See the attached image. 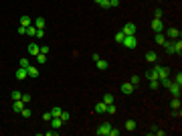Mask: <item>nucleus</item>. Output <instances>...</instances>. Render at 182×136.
I'll list each match as a JSON object with an SVG mask.
<instances>
[{
    "label": "nucleus",
    "instance_id": "obj_28",
    "mask_svg": "<svg viewBox=\"0 0 182 136\" xmlns=\"http://www.w3.org/2000/svg\"><path fill=\"white\" fill-rule=\"evenodd\" d=\"M162 47H164V49H166V53H170V55H174V49H172V43H168V41H166V43H164V45H162Z\"/></svg>",
    "mask_w": 182,
    "mask_h": 136
},
{
    "label": "nucleus",
    "instance_id": "obj_21",
    "mask_svg": "<svg viewBox=\"0 0 182 136\" xmlns=\"http://www.w3.org/2000/svg\"><path fill=\"white\" fill-rule=\"evenodd\" d=\"M20 116H22V118H30V116H33V110H30L29 106H24V108H22V112H20Z\"/></svg>",
    "mask_w": 182,
    "mask_h": 136
},
{
    "label": "nucleus",
    "instance_id": "obj_31",
    "mask_svg": "<svg viewBox=\"0 0 182 136\" xmlns=\"http://www.w3.org/2000/svg\"><path fill=\"white\" fill-rule=\"evenodd\" d=\"M95 4H99L101 8H109V2L107 0H95Z\"/></svg>",
    "mask_w": 182,
    "mask_h": 136
},
{
    "label": "nucleus",
    "instance_id": "obj_47",
    "mask_svg": "<svg viewBox=\"0 0 182 136\" xmlns=\"http://www.w3.org/2000/svg\"><path fill=\"white\" fill-rule=\"evenodd\" d=\"M174 81H176V83H180V85H182V73H178V75H176V79H174Z\"/></svg>",
    "mask_w": 182,
    "mask_h": 136
},
{
    "label": "nucleus",
    "instance_id": "obj_40",
    "mask_svg": "<svg viewBox=\"0 0 182 136\" xmlns=\"http://www.w3.org/2000/svg\"><path fill=\"white\" fill-rule=\"evenodd\" d=\"M160 83H162V85H164V87H166V89H168V87H170V83H172V81H170V79H168V77H164V79H160Z\"/></svg>",
    "mask_w": 182,
    "mask_h": 136
},
{
    "label": "nucleus",
    "instance_id": "obj_39",
    "mask_svg": "<svg viewBox=\"0 0 182 136\" xmlns=\"http://www.w3.org/2000/svg\"><path fill=\"white\" fill-rule=\"evenodd\" d=\"M107 114H115V104H107Z\"/></svg>",
    "mask_w": 182,
    "mask_h": 136
},
{
    "label": "nucleus",
    "instance_id": "obj_24",
    "mask_svg": "<svg viewBox=\"0 0 182 136\" xmlns=\"http://www.w3.org/2000/svg\"><path fill=\"white\" fill-rule=\"evenodd\" d=\"M126 130L127 132H134L135 130V122H134V120H127V122H126Z\"/></svg>",
    "mask_w": 182,
    "mask_h": 136
},
{
    "label": "nucleus",
    "instance_id": "obj_12",
    "mask_svg": "<svg viewBox=\"0 0 182 136\" xmlns=\"http://www.w3.org/2000/svg\"><path fill=\"white\" fill-rule=\"evenodd\" d=\"M26 73H29L30 79H37V77H38V69L33 67V65H29V67H26Z\"/></svg>",
    "mask_w": 182,
    "mask_h": 136
},
{
    "label": "nucleus",
    "instance_id": "obj_2",
    "mask_svg": "<svg viewBox=\"0 0 182 136\" xmlns=\"http://www.w3.org/2000/svg\"><path fill=\"white\" fill-rule=\"evenodd\" d=\"M154 65V71H156V75H158V79H164V77H168V69H166V67H162V65H158V61H156V63H152Z\"/></svg>",
    "mask_w": 182,
    "mask_h": 136
},
{
    "label": "nucleus",
    "instance_id": "obj_20",
    "mask_svg": "<svg viewBox=\"0 0 182 136\" xmlns=\"http://www.w3.org/2000/svg\"><path fill=\"white\" fill-rule=\"evenodd\" d=\"M33 25L37 26V29H45V18H42V16H37V18L33 21Z\"/></svg>",
    "mask_w": 182,
    "mask_h": 136
},
{
    "label": "nucleus",
    "instance_id": "obj_35",
    "mask_svg": "<svg viewBox=\"0 0 182 136\" xmlns=\"http://www.w3.org/2000/svg\"><path fill=\"white\" fill-rule=\"evenodd\" d=\"M130 83H131V85H140V75H131Z\"/></svg>",
    "mask_w": 182,
    "mask_h": 136
},
{
    "label": "nucleus",
    "instance_id": "obj_23",
    "mask_svg": "<svg viewBox=\"0 0 182 136\" xmlns=\"http://www.w3.org/2000/svg\"><path fill=\"white\" fill-rule=\"evenodd\" d=\"M20 25L22 26H30V25H33V18H30V16H20Z\"/></svg>",
    "mask_w": 182,
    "mask_h": 136
},
{
    "label": "nucleus",
    "instance_id": "obj_11",
    "mask_svg": "<svg viewBox=\"0 0 182 136\" xmlns=\"http://www.w3.org/2000/svg\"><path fill=\"white\" fill-rule=\"evenodd\" d=\"M156 61H158L156 51H148L146 53V63H156Z\"/></svg>",
    "mask_w": 182,
    "mask_h": 136
},
{
    "label": "nucleus",
    "instance_id": "obj_5",
    "mask_svg": "<svg viewBox=\"0 0 182 136\" xmlns=\"http://www.w3.org/2000/svg\"><path fill=\"white\" fill-rule=\"evenodd\" d=\"M26 51H29V55H33V57H37L38 53H41V47H38L37 43H29V47H26Z\"/></svg>",
    "mask_w": 182,
    "mask_h": 136
},
{
    "label": "nucleus",
    "instance_id": "obj_37",
    "mask_svg": "<svg viewBox=\"0 0 182 136\" xmlns=\"http://www.w3.org/2000/svg\"><path fill=\"white\" fill-rule=\"evenodd\" d=\"M20 100H22V102L26 104V106H29V102H30V100H33V96H30V94H22V98H20Z\"/></svg>",
    "mask_w": 182,
    "mask_h": 136
},
{
    "label": "nucleus",
    "instance_id": "obj_7",
    "mask_svg": "<svg viewBox=\"0 0 182 136\" xmlns=\"http://www.w3.org/2000/svg\"><path fill=\"white\" fill-rule=\"evenodd\" d=\"M122 33L123 35H135V25H134V22H126L123 29H122Z\"/></svg>",
    "mask_w": 182,
    "mask_h": 136
},
{
    "label": "nucleus",
    "instance_id": "obj_41",
    "mask_svg": "<svg viewBox=\"0 0 182 136\" xmlns=\"http://www.w3.org/2000/svg\"><path fill=\"white\" fill-rule=\"evenodd\" d=\"M122 134V130H118V128H113L111 126V130H109V136H119Z\"/></svg>",
    "mask_w": 182,
    "mask_h": 136
},
{
    "label": "nucleus",
    "instance_id": "obj_8",
    "mask_svg": "<svg viewBox=\"0 0 182 136\" xmlns=\"http://www.w3.org/2000/svg\"><path fill=\"white\" fill-rule=\"evenodd\" d=\"M93 110H95V114H105V110H107V104L101 100V102H97V104H95V108H93Z\"/></svg>",
    "mask_w": 182,
    "mask_h": 136
},
{
    "label": "nucleus",
    "instance_id": "obj_15",
    "mask_svg": "<svg viewBox=\"0 0 182 136\" xmlns=\"http://www.w3.org/2000/svg\"><path fill=\"white\" fill-rule=\"evenodd\" d=\"M172 49H174V53H178V55L182 53V41L180 39H176V41L172 43Z\"/></svg>",
    "mask_w": 182,
    "mask_h": 136
},
{
    "label": "nucleus",
    "instance_id": "obj_6",
    "mask_svg": "<svg viewBox=\"0 0 182 136\" xmlns=\"http://www.w3.org/2000/svg\"><path fill=\"white\" fill-rule=\"evenodd\" d=\"M150 26H152L154 33H162V29H164V25H162V18H154V21L150 22Z\"/></svg>",
    "mask_w": 182,
    "mask_h": 136
},
{
    "label": "nucleus",
    "instance_id": "obj_14",
    "mask_svg": "<svg viewBox=\"0 0 182 136\" xmlns=\"http://www.w3.org/2000/svg\"><path fill=\"white\" fill-rule=\"evenodd\" d=\"M95 65H97V69H99V71H105V69L109 67V63H107L105 59H97V61H95Z\"/></svg>",
    "mask_w": 182,
    "mask_h": 136
},
{
    "label": "nucleus",
    "instance_id": "obj_50",
    "mask_svg": "<svg viewBox=\"0 0 182 136\" xmlns=\"http://www.w3.org/2000/svg\"><path fill=\"white\" fill-rule=\"evenodd\" d=\"M160 2H162V0H160Z\"/></svg>",
    "mask_w": 182,
    "mask_h": 136
},
{
    "label": "nucleus",
    "instance_id": "obj_49",
    "mask_svg": "<svg viewBox=\"0 0 182 136\" xmlns=\"http://www.w3.org/2000/svg\"><path fill=\"white\" fill-rule=\"evenodd\" d=\"M107 2H109V0H107Z\"/></svg>",
    "mask_w": 182,
    "mask_h": 136
},
{
    "label": "nucleus",
    "instance_id": "obj_1",
    "mask_svg": "<svg viewBox=\"0 0 182 136\" xmlns=\"http://www.w3.org/2000/svg\"><path fill=\"white\" fill-rule=\"evenodd\" d=\"M122 45L126 49H135L138 47V39H135V35H126L123 41H122Z\"/></svg>",
    "mask_w": 182,
    "mask_h": 136
},
{
    "label": "nucleus",
    "instance_id": "obj_17",
    "mask_svg": "<svg viewBox=\"0 0 182 136\" xmlns=\"http://www.w3.org/2000/svg\"><path fill=\"white\" fill-rule=\"evenodd\" d=\"M168 37L176 41V39H180V37H182V33H180L178 29H170V30H168Z\"/></svg>",
    "mask_w": 182,
    "mask_h": 136
},
{
    "label": "nucleus",
    "instance_id": "obj_22",
    "mask_svg": "<svg viewBox=\"0 0 182 136\" xmlns=\"http://www.w3.org/2000/svg\"><path fill=\"white\" fill-rule=\"evenodd\" d=\"M154 41H156L158 45H164V43H166V37H164V35H162V33H156V37H154Z\"/></svg>",
    "mask_w": 182,
    "mask_h": 136
},
{
    "label": "nucleus",
    "instance_id": "obj_32",
    "mask_svg": "<svg viewBox=\"0 0 182 136\" xmlns=\"http://www.w3.org/2000/svg\"><path fill=\"white\" fill-rule=\"evenodd\" d=\"M59 134V130L57 128H53V130H47V132H42V136H57Z\"/></svg>",
    "mask_w": 182,
    "mask_h": 136
},
{
    "label": "nucleus",
    "instance_id": "obj_3",
    "mask_svg": "<svg viewBox=\"0 0 182 136\" xmlns=\"http://www.w3.org/2000/svg\"><path fill=\"white\" fill-rule=\"evenodd\" d=\"M119 89H122L123 96H131V94H134V89H135V85H131L130 81H126V83H122V87H119Z\"/></svg>",
    "mask_w": 182,
    "mask_h": 136
},
{
    "label": "nucleus",
    "instance_id": "obj_19",
    "mask_svg": "<svg viewBox=\"0 0 182 136\" xmlns=\"http://www.w3.org/2000/svg\"><path fill=\"white\" fill-rule=\"evenodd\" d=\"M170 106H172V110H180V96H174Z\"/></svg>",
    "mask_w": 182,
    "mask_h": 136
},
{
    "label": "nucleus",
    "instance_id": "obj_42",
    "mask_svg": "<svg viewBox=\"0 0 182 136\" xmlns=\"http://www.w3.org/2000/svg\"><path fill=\"white\" fill-rule=\"evenodd\" d=\"M37 39H42L45 37V29H37V35H34Z\"/></svg>",
    "mask_w": 182,
    "mask_h": 136
},
{
    "label": "nucleus",
    "instance_id": "obj_34",
    "mask_svg": "<svg viewBox=\"0 0 182 136\" xmlns=\"http://www.w3.org/2000/svg\"><path fill=\"white\" fill-rule=\"evenodd\" d=\"M37 61H38V63H47V55H42V53H38V55H37Z\"/></svg>",
    "mask_w": 182,
    "mask_h": 136
},
{
    "label": "nucleus",
    "instance_id": "obj_30",
    "mask_svg": "<svg viewBox=\"0 0 182 136\" xmlns=\"http://www.w3.org/2000/svg\"><path fill=\"white\" fill-rule=\"evenodd\" d=\"M10 98H12V102H14V100H20V98H22V94L18 91V89H14L12 94H10Z\"/></svg>",
    "mask_w": 182,
    "mask_h": 136
},
{
    "label": "nucleus",
    "instance_id": "obj_43",
    "mask_svg": "<svg viewBox=\"0 0 182 136\" xmlns=\"http://www.w3.org/2000/svg\"><path fill=\"white\" fill-rule=\"evenodd\" d=\"M119 6V0H109V8H118Z\"/></svg>",
    "mask_w": 182,
    "mask_h": 136
},
{
    "label": "nucleus",
    "instance_id": "obj_45",
    "mask_svg": "<svg viewBox=\"0 0 182 136\" xmlns=\"http://www.w3.org/2000/svg\"><path fill=\"white\" fill-rule=\"evenodd\" d=\"M41 53H42V55H49V47H47V45H42V47H41Z\"/></svg>",
    "mask_w": 182,
    "mask_h": 136
},
{
    "label": "nucleus",
    "instance_id": "obj_33",
    "mask_svg": "<svg viewBox=\"0 0 182 136\" xmlns=\"http://www.w3.org/2000/svg\"><path fill=\"white\" fill-rule=\"evenodd\" d=\"M123 37H126V35L122 33V30H119V33H115V43H119V45H122V41H123Z\"/></svg>",
    "mask_w": 182,
    "mask_h": 136
},
{
    "label": "nucleus",
    "instance_id": "obj_46",
    "mask_svg": "<svg viewBox=\"0 0 182 136\" xmlns=\"http://www.w3.org/2000/svg\"><path fill=\"white\" fill-rule=\"evenodd\" d=\"M42 120H45V122H51V114H49V112L47 114H42Z\"/></svg>",
    "mask_w": 182,
    "mask_h": 136
},
{
    "label": "nucleus",
    "instance_id": "obj_9",
    "mask_svg": "<svg viewBox=\"0 0 182 136\" xmlns=\"http://www.w3.org/2000/svg\"><path fill=\"white\" fill-rule=\"evenodd\" d=\"M24 106H26V104L22 102V100H14V102H12V110L16 112V114H20V112H22V108H24Z\"/></svg>",
    "mask_w": 182,
    "mask_h": 136
},
{
    "label": "nucleus",
    "instance_id": "obj_18",
    "mask_svg": "<svg viewBox=\"0 0 182 136\" xmlns=\"http://www.w3.org/2000/svg\"><path fill=\"white\" fill-rule=\"evenodd\" d=\"M51 126L57 128V130H61V128H63V120L61 118H51Z\"/></svg>",
    "mask_w": 182,
    "mask_h": 136
},
{
    "label": "nucleus",
    "instance_id": "obj_48",
    "mask_svg": "<svg viewBox=\"0 0 182 136\" xmlns=\"http://www.w3.org/2000/svg\"><path fill=\"white\" fill-rule=\"evenodd\" d=\"M154 18H162V10L160 8H156V16H154Z\"/></svg>",
    "mask_w": 182,
    "mask_h": 136
},
{
    "label": "nucleus",
    "instance_id": "obj_26",
    "mask_svg": "<svg viewBox=\"0 0 182 136\" xmlns=\"http://www.w3.org/2000/svg\"><path fill=\"white\" fill-rule=\"evenodd\" d=\"M146 79L148 81H152V79H158V75H156V71H154V69H150L148 73H146Z\"/></svg>",
    "mask_w": 182,
    "mask_h": 136
},
{
    "label": "nucleus",
    "instance_id": "obj_25",
    "mask_svg": "<svg viewBox=\"0 0 182 136\" xmlns=\"http://www.w3.org/2000/svg\"><path fill=\"white\" fill-rule=\"evenodd\" d=\"M148 134H156V136H166V130H160V128H154V130H148Z\"/></svg>",
    "mask_w": 182,
    "mask_h": 136
},
{
    "label": "nucleus",
    "instance_id": "obj_27",
    "mask_svg": "<svg viewBox=\"0 0 182 136\" xmlns=\"http://www.w3.org/2000/svg\"><path fill=\"white\" fill-rule=\"evenodd\" d=\"M59 118L63 120V124H65V122H69V120H71V114H69V112H65V110H63V112H61V116H59Z\"/></svg>",
    "mask_w": 182,
    "mask_h": 136
},
{
    "label": "nucleus",
    "instance_id": "obj_38",
    "mask_svg": "<svg viewBox=\"0 0 182 136\" xmlns=\"http://www.w3.org/2000/svg\"><path fill=\"white\" fill-rule=\"evenodd\" d=\"M103 102H105V104H113V96H111V94H105V96H103Z\"/></svg>",
    "mask_w": 182,
    "mask_h": 136
},
{
    "label": "nucleus",
    "instance_id": "obj_36",
    "mask_svg": "<svg viewBox=\"0 0 182 136\" xmlns=\"http://www.w3.org/2000/svg\"><path fill=\"white\" fill-rule=\"evenodd\" d=\"M150 87H152V89H158V87H160V79H152V81H150Z\"/></svg>",
    "mask_w": 182,
    "mask_h": 136
},
{
    "label": "nucleus",
    "instance_id": "obj_16",
    "mask_svg": "<svg viewBox=\"0 0 182 136\" xmlns=\"http://www.w3.org/2000/svg\"><path fill=\"white\" fill-rule=\"evenodd\" d=\"M61 112H63V108L55 106V108H51V110H49V114H51V118H59V116H61Z\"/></svg>",
    "mask_w": 182,
    "mask_h": 136
},
{
    "label": "nucleus",
    "instance_id": "obj_13",
    "mask_svg": "<svg viewBox=\"0 0 182 136\" xmlns=\"http://www.w3.org/2000/svg\"><path fill=\"white\" fill-rule=\"evenodd\" d=\"M26 77H29L26 69H24V67H18V69H16V79H18V81H22V79H26Z\"/></svg>",
    "mask_w": 182,
    "mask_h": 136
},
{
    "label": "nucleus",
    "instance_id": "obj_4",
    "mask_svg": "<svg viewBox=\"0 0 182 136\" xmlns=\"http://www.w3.org/2000/svg\"><path fill=\"white\" fill-rule=\"evenodd\" d=\"M109 130H111V124H101V126H97V136H109Z\"/></svg>",
    "mask_w": 182,
    "mask_h": 136
},
{
    "label": "nucleus",
    "instance_id": "obj_29",
    "mask_svg": "<svg viewBox=\"0 0 182 136\" xmlns=\"http://www.w3.org/2000/svg\"><path fill=\"white\" fill-rule=\"evenodd\" d=\"M29 65H30V63H29V59H26V57H22V59L18 61V67H24V69H26Z\"/></svg>",
    "mask_w": 182,
    "mask_h": 136
},
{
    "label": "nucleus",
    "instance_id": "obj_10",
    "mask_svg": "<svg viewBox=\"0 0 182 136\" xmlns=\"http://www.w3.org/2000/svg\"><path fill=\"white\" fill-rule=\"evenodd\" d=\"M180 87H182L180 83H176V81H172L168 89H170V94H172V96H180Z\"/></svg>",
    "mask_w": 182,
    "mask_h": 136
},
{
    "label": "nucleus",
    "instance_id": "obj_44",
    "mask_svg": "<svg viewBox=\"0 0 182 136\" xmlns=\"http://www.w3.org/2000/svg\"><path fill=\"white\" fill-rule=\"evenodd\" d=\"M16 33H18V35H26V26H22V25H20V26H18V30H16Z\"/></svg>",
    "mask_w": 182,
    "mask_h": 136
}]
</instances>
